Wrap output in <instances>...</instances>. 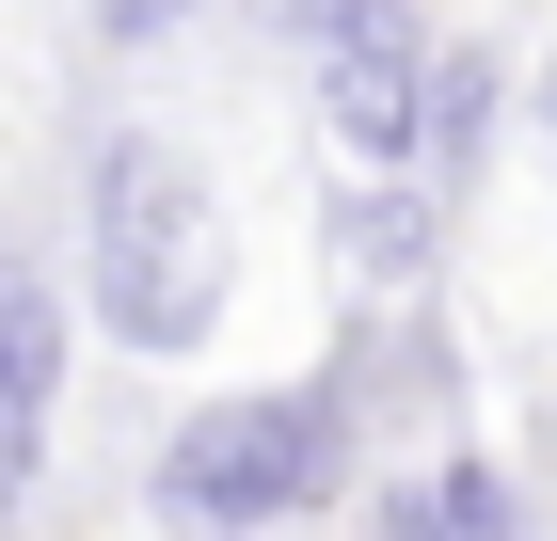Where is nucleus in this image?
Masks as SVG:
<instances>
[{
    "instance_id": "obj_1",
    "label": "nucleus",
    "mask_w": 557,
    "mask_h": 541,
    "mask_svg": "<svg viewBox=\"0 0 557 541\" xmlns=\"http://www.w3.org/2000/svg\"><path fill=\"white\" fill-rule=\"evenodd\" d=\"M335 478H350V382H256V398H208L160 430V509L208 541L302 526Z\"/></svg>"
},
{
    "instance_id": "obj_2",
    "label": "nucleus",
    "mask_w": 557,
    "mask_h": 541,
    "mask_svg": "<svg viewBox=\"0 0 557 541\" xmlns=\"http://www.w3.org/2000/svg\"><path fill=\"white\" fill-rule=\"evenodd\" d=\"M96 319L128 351H191L223 319V223H208V175L175 160L160 127L96 144Z\"/></svg>"
},
{
    "instance_id": "obj_3",
    "label": "nucleus",
    "mask_w": 557,
    "mask_h": 541,
    "mask_svg": "<svg viewBox=\"0 0 557 541\" xmlns=\"http://www.w3.org/2000/svg\"><path fill=\"white\" fill-rule=\"evenodd\" d=\"M319 112H335L350 160H414V144H462L478 96H462V64H446L398 0H350L335 33H319Z\"/></svg>"
},
{
    "instance_id": "obj_4",
    "label": "nucleus",
    "mask_w": 557,
    "mask_h": 541,
    "mask_svg": "<svg viewBox=\"0 0 557 541\" xmlns=\"http://www.w3.org/2000/svg\"><path fill=\"white\" fill-rule=\"evenodd\" d=\"M383 541H525V509H510L494 462H414L383 494Z\"/></svg>"
},
{
    "instance_id": "obj_5",
    "label": "nucleus",
    "mask_w": 557,
    "mask_h": 541,
    "mask_svg": "<svg viewBox=\"0 0 557 541\" xmlns=\"http://www.w3.org/2000/svg\"><path fill=\"white\" fill-rule=\"evenodd\" d=\"M0 398H64V303L33 287V271H16V255H0Z\"/></svg>"
},
{
    "instance_id": "obj_6",
    "label": "nucleus",
    "mask_w": 557,
    "mask_h": 541,
    "mask_svg": "<svg viewBox=\"0 0 557 541\" xmlns=\"http://www.w3.org/2000/svg\"><path fill=\"white\" fill-rule=\"evenodd\" d=\"M33 462H48V415H33V398H0V494H33Z\"/></svg>"
},
{
    "instance_id": "obj_7",
    "label": "nucleus",
    "mask_w": 557,
    "mask_h": 541,
    "mask_svg": "<svg viewBox=\"0 0 557 541\" xmlns=\"http://www.w3.org/2000/svg\"><path fill=\"white\" fill-rule=\"evenodd\" d=\"M96 16H112V33H160V16H191V0H96Z\"/></svg>"
},
{
    "instance_id": "obj_8",
    "label": "nucleus",
    "mask_w": 557,
    "mask_h": 541,
    "mask_svg": "<svg viewBox=\"0 0 557 541\" xmlns=\"http://www.w3.org/2000/svg\"><path fill=\"white\" fill-rule=\"evenodd\" d=\"M271 16H287V33H335V16H350V0H271Z\"/></svg>"
}]
</instances>
